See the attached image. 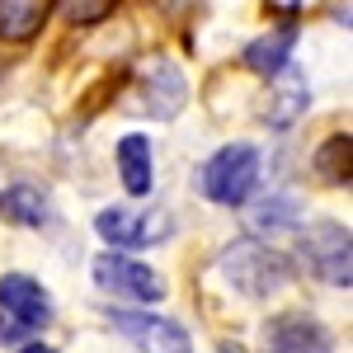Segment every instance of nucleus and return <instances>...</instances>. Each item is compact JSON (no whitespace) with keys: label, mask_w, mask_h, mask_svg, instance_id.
Returning a JSON list of instances; mask_svg holds the SVG:
<instances>
[{"label":"nucleus","mask_w":353,"mask_h":353,"mask_svg":"<svg viewBox=\"0 0 353 353\" xmlns=\"http://www.w3.org/2000/svg\"><path fill=\"white\" fill-rule=\"evenodd\" d=\"M217 269H221V278L250 301H264V297L283 292V288L292 283V259L278 254V250H269V245H259V241H236L231 250H221Z\"/></svg>","instance_id":"1"},{"label":"nucleus","mask_w":353,"mask_h":353,"mask_svg":"<svg viewBox=\"0 0 353 353\" xmlns=\"http://www.w3.org/2000/svg\"><path fill=\"white\" fill-rule=\"evenodd\" d=\"M203 193L221 203V208H241L245 198L254 193L259 184V151L250 146V141H231V146H221L212 161L203 165Z\"/></svg>","instance_id":"2"},{"label":"nucleus","mask_w":353,"mask_h":353,"mask_svg":"<svg viewBox=\"0 0 353 353\" xmlns=\"http://www.w3.org/2000/svg\"><path fill=\"white\" fill-rule=\"evenodd\" d=\"M301 254L316 278H325L330 288H349L353 273H349V226L339 221H316L301 231Z\"/></svg>","instance_id":"3"},{"label":"nucleus","mask_w":353,"mask_h":353,"mask_svg":"<svg viewBox=\"0 0 353 353\" xmlns=\"http://www.w3.org/2000/svg\"><path fill=\"white\" fill-rule=\"evenodd\" d=\"M94 231L104 236L109 245L118 250H146V245H161L170 231H174V221L170 212H132V208H104L99 217H94Z\"/></svg>","instance_id":"4"},{"label":"nucleus","mask_w":353,"mask_h":353,"mask_svg":"<svg viewBox=\"0 0 353 353\" xmlns=\"http://www.w3.org/2000/svg\"><path fill=\"white\" fill-rule=\"evenodd\" d=\"M94 283H99L104 292L128 297V301H161L165 297L161 273L146 269V264H137V259H128V254H118V250H109V254L94 259Z\"/></svg>","instance_id":"5"},{"label":"nucleus","mask_w":353,"mask_h":353,"mask_svg":"<svg viewBox=\"0 0 353 353\" xmlns=\"http://www.w3.org/2000/svg\"><path fill=\"white\" fill-rule=\"evenodd\" d=\"M0 316L14 321L24 334L28 330H43L52 321V297H48V288H43L38 278H28V273H5V278H0Z\"/></svg>","instance_id":"6"},{"label":"nucleus","mask_w":353,"mask_h":353,"mask_svg":"<svg viewBox=\"0 0 353 353\" xmlns=\"http://www.w3.org/2000/svg\"><path fill=\"white\" fill-rule=\"evenodd\" d=\"M113 325L141 353H193V339L179 321H165V316H151V311H113Z\"/></svg>","instance_id":"7"},{"label":"nucleus","mask_w":353,"mask_h":353,"mask_svg":"<svg viewBox=\"0 0 353 353\" xmlns=\"http://www.w3.org/2000/svg\"><path fill=\"white\" fill-rule=\"evenodd\" d=\"M141 109L156 113V118H174V113L184 109V94H189V85H184V76H179V66L174 61H165V57H156V61H146V71H141Z\"/></svg>","instance_id":"8"},{"label":"nucleus","mask_w":353,"mask_h":353,"mask_svg":"<svg viewBox=\"0 0 353 353\" xmlns=\"http://www.w3.org/2000/svg\"><path fill=\"white\" fill-rule=\"evenodd\" d=\"M264 353H330V334L311 316H278L264 325Z\"/></svg>","instance_id":"9"},{"label":"nucleus","mask_w":353,"mask_h":353,"mask_svg":"<svg viewBox=\"0 0 353 353\" xmlns=\"http://www.w3.org/2000/svg\"><path fill=\"white\" fill-rule=\"evenodd\" d=\"M311 104V90H306V76L297 66H283L278 76L269 81V99H264V118L273 128H292Z\"/></svg>","instance_id":"10"},{"label":"nucleus","mask_w":353,"mask_h":353,"mask_svg":"<svg viewBox=\"0 0 353 353\" xmlns=\"http://www.w3.org/2000/svg\"><path fill=\"white\" fill-rule=\"evenodd\" d=\"M292 43H297V28H292V24L273 28V33H264V38H254V43L245 48V66L273 81V76H278V71L288 66V57H292Z\"/></svg>","instance_id":"11"},{"label":"nucleus","mask_w":353,"mask_h":353,"mask_svg":"<svg viewBox=\"0 0 353 353\" xmlns=\"http://www.w3.org/2000/svg\"><path fill=\"white\" fill-rule=\"evenodd\" d=\"M52 0H0V38L5 43H28L48 24Z\"/></svg>","instance_id":"12"},{"label":"nucleus","mask_w":353,"mask_h":353,"mask_svg":"<svg viewBox=\"0 0 353 353\" xmlns=\"http://www.w3.org/2000/svg\"><path fill=\"white\" fill-rule=\"evenodd\" d=\"M118 170H123V189L128 193H151V141L141 132L118 141Z\"/></svg>","instance_id":"13"},{"label":"nucleus","mask_w":353,"mask_h":353,"mask_svg":"<svg viewBox=\"0 0 353 353\" xmlns=\"http://www.w3.org/2000/svg\"><path fill=\"white\" fill-rule=\"evenodd\" d=\"M0 217L14 221V226H43L48 221V198L33 184H14V189L0 193Z\"/></svg>","instance_id":"14"},{"label":"nucleus","mask_w":353,"mask_h":353,"mask_svg":"<svg viewBox=\"0 0 353 353\" xmlns=\"http://www.w3.org/2000/svg\"><path fill=\"white\" fill-rule=\"evenodd\" d=\"M297 221H301V208H297V198H288V193H273V198H264L250 212V226L254 231H292Z\"/></svg>","instance_id":"15"},{"label":"nucleus","mask_w":353,"mask_h":353,"mask_svg":"<svg viewBox=\"0 0 353 353\" xmlns=\"http://www.w3.org/2000/svg\"><path fill=\"white\" fill-rule=\"evenodd\" d=\"M316 170H321V179H330V184H349V132L330 137L325 146H321Z\"/></svg>","instance_id":"16"},{"label":"nucleus","mask_w":353,"mask_h":353,"mask_svg":"<svg viewBox=\"0 0 353 353\" xmlns=\"http://www.w3.org/2000/svg\"><path fill=\"white\" fill-rule=\"evenodd\" d=\"M61 5H66V19H71V24H94V19L109 14L113 0H61Z\"/></svg>","instance_id":"17"},{"label":"nucleus","mask_w":353,"mask_h":353,"mask_svg":"<svg viewBox=\"0 0 353 353\" xmlns=\"http://www.w3.org/2000/svg\"><path fill=\"white\" fill-rule=\"evenodd\" d=\"M24 353H57V349H48V344H28Z\"/></svg>","instance_id":"18"}]
</instances>
